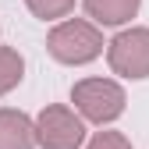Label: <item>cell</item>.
<instances>
[{"label":"cell","instance_id":"1","mask_svg":"<svg viewBox=\"0 0 149 149\" xmlns=\"http://www.w3.org/2000/svg\"><path fill=\"white\" fill-rule=\"evenodd\" d=\"M46 50L61 64H89L103 53V32L85 18H68L46 36Z\"/></svg>","mask_w":149,"mask_h":149},{"label":"cell","instance_id":"2","mask_svg":"<svg viewBox=\"0 0 149 149\" xmlns=\"http://www.w3.org/2000/svg\"><path fill=\"white\" fill-rule=\"evenodd\" d=\"M71 103L78 110L82 121H92V124H110L124 114V89L114 82V78H82L71 85Z\"/></svg>","mask_w":149,"mask_h":149},{"label":"cell","instance_id":"3","mask_svg":"<svg viewBox=\"0 0 149 149\" xmlns=\"http://www.w3.org/2000/svg\"><path fill=\"white\" fill-rule=\"evenodd\" d=\"M32 124H36V146L43 149H82L85 142V121L64 103L43 107Z\"/></svg>","mask_w":149,"mask_h":149},{"label":"cell","instance_id":"4","mask_svg":"<svg viewBox=\"0 0 149 149\" xmlns=\"http://www.w3.org/2000/svg\"><path fill=\"white\" fill-rule=\"evenodd\" d=\"M107 64L121 78H149V29H124L107 43Z\"/></svg>","mask_w":149,"mask_h":149},{"label":"cell","instance_id":"5","mask_svg":"<svg viewBox=\"0 0 149 149\" xmlns=\"http://www.w3.org/2000/svg\"><path fill=\"white\" fill-rule=\"evenodd\" d=\"M0 149H36V124L14 107H0Z\"/></svg>","mask_w":149,"mask_h":149},{"label":"cell","instance_id":"6","mask_svg":"<svg viewBox=\"0 0 149 149\" xmlns=\"http://www.w3.org/2000/svg\"><path fill=\"white\" fill-rule=\"evenodd\" d=\"M92 25H124L139 14L142 0H82Z\"/></svg>","mask_w":149,"mask_h":149},{"label":"cell","instance_id":"7","mask_svg":"<svg viewBox=\"0 0 149 149\" xmlns=\"http://www.w3.org/2000/svg\"><path fill=\"white\" fill-rule=\"evenodd\" d=\"M25 78V61L22 53L14 46H0V96H7V92Z\"/></svg>","mask_w":149,"mask_h":149},{"label":"cell","instance_id":"8","mask_svg":"<svg viewBox=\"0 0 149 149\" xmlns=\"http://www.w3.org/2000/svg\"><path fill=\"white\" fill-rule=\"evenodd\" d=\"M25 7L36 18H43V22H57V18H68L71 14L74 0H25Z\"/></svg>","mask_w":149,"mask_h":149},{"label":"cell","instance_id":"9","mask_svg":"<svg viewBox=\"0 0 149 149\" xmlns=\"http://www.w3.org/2000/svg\"><path fill=\"white\" fill-rule=\"evenodd\" d=\"M85 149H132V139L121 132H96Z\"/></svg>","mask_w":149,"mask_h":149}]
</instances>
